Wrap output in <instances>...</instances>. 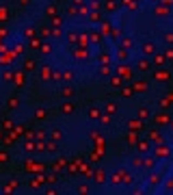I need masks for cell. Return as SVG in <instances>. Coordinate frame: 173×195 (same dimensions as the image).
<instances>
[{"label": "cell", "instance_id": "6da1fadb", "mask_svg": "<svg viewBox=\"0 0 173 195\" xmlns=\"http://www.w3.org/2000/svg\"><path fill=\"white\" fill-rule=\"evenodd\" d=\"M143 50H145V54H152V52H154V44H145Z\"/></svg>", "mask_w": 173, "mask_h": 195}]
</instances>
